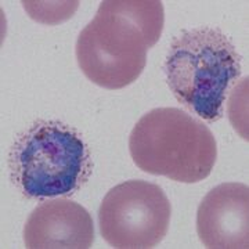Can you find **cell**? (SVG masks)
Instances as JSON below:
<instances>
[{"label": "cell", "mask_w": 249, "mask_h": 249, "mask_svg": "<svg viewBox=\"0 0 249 249\" xmlns=\"http://www.w3.org/2000/svg\"><path fill=\"white\" fill-rule=\"evenodd\" d=\"M130 157L139 169L194 184L208 178L217 160L211 129L180 108H154L129 136Z\"/></svg>", "instance_id": "4"}, {"label": "cell", "mask_w": 249, "mask_h": 249, "mask_svg": "<svg viewBox=\"0 0 249 249\" xmlns=\"http://www.w3.org/2000/svg\"><path fill=\"white\" fill-rule=\"evenodd\" d=\"M163 70L178 103L201 119L216 122L230 86L240 78L241 57L222 31L198 27L173 39Z\"/></svg>", "instance_id": "3"}, {"label": "cell", "mask_w": 249, "mask_h": 249, "mask_svg": "<svg viewBox=\"0 0 249 249\" xmlns=\"http://www.w3.org/2000/svg\"><path fill=\"white\" fill-rule=\"evenodd\" d=\"M172 205L162 187L127 180L108 191L98 209L103 238L118 249H151L168 234Z\"/></svg>", "instance_id": "5"}, {"label": "cell", "mask_w": 249, "mask_h": 249, "mask_svg": "<svg viewBox=\"0 0 249 249\" xmlns=\"http://www.w3.org/2000/svg\"><path fill=\"white\" fill-rule=\"evenodd\" d=\"M196 232L209 249H248L249 187L223 183L212 188L198 206Z\"/></svg>", "instance_id": "6"}, {"label": "cell", "mask_w": 249, "mask_h": 249, "mask_svg": "<svg viewBox=\"0 0 249 249\" xmlns=\"http://www.w3.org/2000/svg\"><path fill=\"white\" fill-rule=\"evenodd\" d=\"M163 29L160 0H106L76 40L80 71L94 85L119 90L142 75Z\"/></svg>", "instance_id": "1"}, {"label": "cell", "mask_w": 249, "mask_h": 249, "mask_svg": "<svg viewBox=\"0 0 249 249\" xmlns=\"http://www.w3.org/2000/svg\"><path fill=\"white\" fill-rule=\"evenodd\" d=\"M10 178L27 198L73 196L88 183L93 160L78 130L60 121H36L9 152Z\"/></svg>", "instance_id": "2"}, {"label": "cell", "mask_w": 249, "mask_h": 249, "mask_svg": "<svg viewBox=\"0 0 249 249\" xmlns=\"http://www.w3.org/2000/svg\"><path fill=\"white\" fill-rule=\"evenodd\" d=\"M28 249H89L94 242L90 213L68 198H54L36 206L24 226Z\"/></svg>", "instance_id": "7"}]
</instances>
